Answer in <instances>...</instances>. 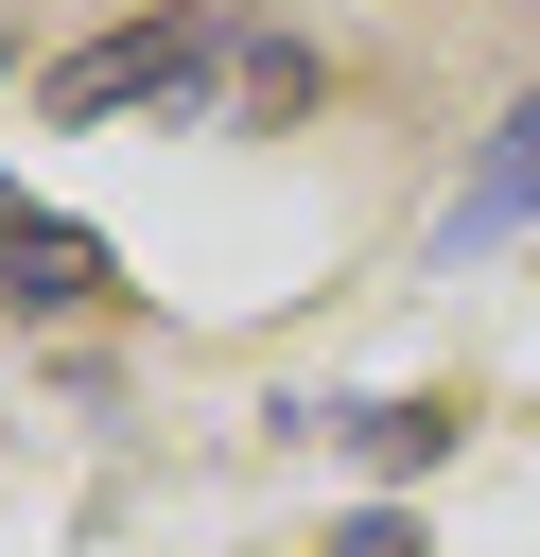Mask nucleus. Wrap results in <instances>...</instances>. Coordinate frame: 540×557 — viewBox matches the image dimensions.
<instances>
[{
	"instance_id": "obj_1",
	"label": "nucleus",
	"mask_w": 540,
	"mask_h": 557,
	"mask_svg": "<svg viewBox=\"0 0 540 557\" xmlns=\"http://www.w3.org/2000/svg\"><path fill=\"white\" fill-rule=\"evenodd\" d=\"M209 52H226V0H157L139 35H87V52H52V122H122V104L192 87Z\"/></svg>"
},
{
	"instance_id": "obj_2",
	"label": "nucleus",
	"mask_w": 540,
	"mask_h": 557,
	"mask_svg": "<svg viewBox=\"0 0 540 557\" xmlns=\"http://www.w3.org/2000/svg\"><path fill=\"white\" fill-rule=\"evenodd\" d=\"M0 296H17V313H70V296H105V244H87V226H52L17 174H0Z\"/></svg>"
},
{
	"instance_id": "obj_3",
	"label": "nucleus",
	"mask_w": 540,
	"mask_h": 557,
	"mask_svg": "<svg viewBox=\"0 0 540 557\" xmlns=\"http://www.w3.org/2000/svg\"><path fill=\"white\" fill-rule=\"evenodd\" d=\"M523 226H540V87H523L505 139L470 157V191H453V261H470V244H523Z\"/></svg>"
},
{
	"instance_id": "obj_4",
	"label": "nucleus",
	"mask_w": 540,
	"mask_h": 557,
	"mask_svg": "<svg viewBox=\"0 0 540 557\" xmlns=\"http://www.w3.org/2000/svg\"><path fill=\"white\" fill-rule=\"evenodd\" d=\"M314 557H418V522H331Z\"/></svg>"
}]
</instances>
